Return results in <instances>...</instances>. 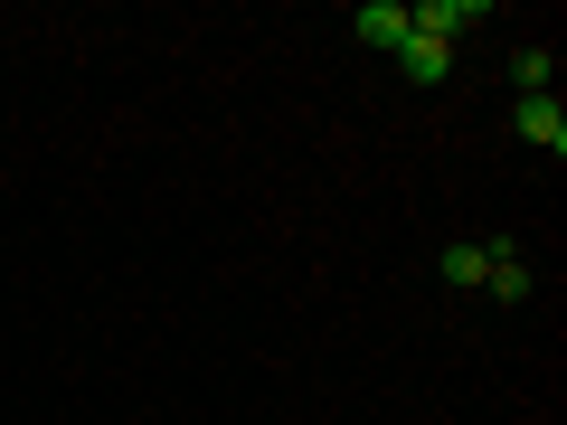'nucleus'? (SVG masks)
I'll return each mask as SVG.
<instances>
[{"label":"nucleus","instance_id":"f257e3e1","mask_svg":"<svg viewBox=\"0 0 567 425\" xmlns=\"http://www.w3.org/2000/svg\"><path fill=\"white\" fill-rule=\"evenodd\" d=\"M520 142H539L548 162L567 152V104L558 95H520Z\"/></svg>","mask_w":567,"mask_h":425},{"label":"nucleus","instance_id":"f03ea898","mask_svg":"<svg viewBox=\"0 0 567 425\" xmlns=\"http://www.w3.org/2000/svg\"><path fill=\"white\" fill-rule=\"evenodd\" d=\"M454 29H473V0H425V10H406V39H445L454 48Z\"/></svg>","mask_w":567,"mask_h":425},{"label":"nucleus","instance_id":"7ed1b4c3","mask_svg":"<svg viewBox=\"0 0 567 425\" xmlns=\"http://www.w3.org/2000/svg\"><path fill=\"white\" fill-rule=\"evenodd\" d=\"M350 29H360V48H406V10H398V0H369V10H350Z\"/></svg>","mask_w":567,"mask_h":425},{"label":"nucleus","instance_id":"20e7f679","mask_svg":"<svg viewBox=\"0 0 567 425\" xmlns=\"http://www.w3.org/2000/svg\"><path fill=\"white\" fill-rule=\"evenodd\" d=\"M492 293H502V303H529V265H520V246H511V237H492Z\"/></svg>","mask_w":567,"mask_h":425},{"label":"nucleus","instance_id":"39448f33","mask_svg":"<svg viewBox=\"0 0 567 425\" xmlns=\"http://www.w3.org/2000/svg\"><path fill=\"white\" fill-rule=\"evenodd\" d=\"M398 66H406L416 85H445V76H454V48H445V39H406V48H398Z\"/></svg>","mask_w":567,"mask_h":425},{"label":"nucleus","instance_id":"423d86ee","mask_svg":"<svg viewBox=\"0 0 567 425\" xmlns=\"http://www.w3.org/2000/svg\"><path fill=\"white\" fill-rule=\"evenodd\" d=\"M435 265H445V283H464V293H473V283L492 274V246H445Z\"/></svg>","mask_w":567,"mask_h":425},{"label":"nucleus","instance_id":"0eeeda50","mask_svg":"<svg viewBox=\"0 0 567 425\" xmlns=\"http://www.w3.org/2000/svg\"><path fill=\"white\" fill-rule=\"evenodd\" d=\"M511 76H520V95H548V48H520V58H511Z\"/></svg>","mask_w":567,"mask_h":425}]
</instances>
